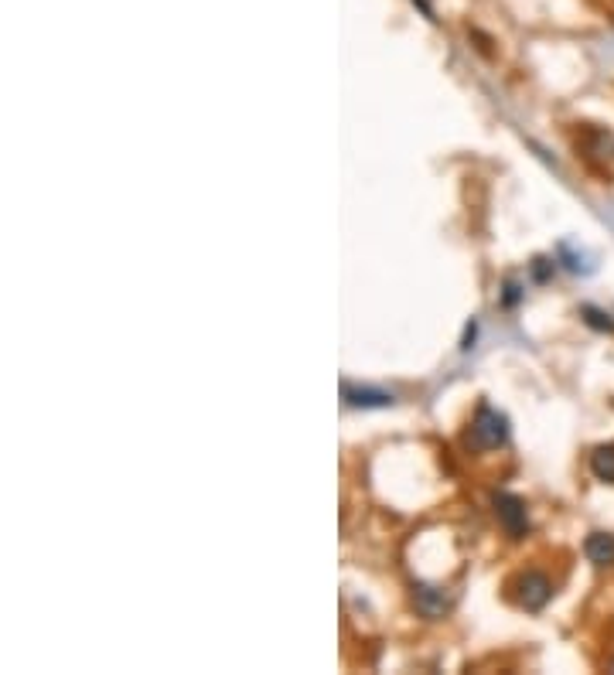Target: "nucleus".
<instances>
[{
  "instance_id": "obj_1",
  "label": "nucleus",
  "mask_w": 614,
  "mask_h": 675,
  "mask_svg": "<svg viewBox=\"0 0 614 675\" xmlns=\"http://www.w3.org/2000/svg\"><path fill=\"white\" fill-rule=\"evenodd\" d=\"M509 440V416L499 413L495 406H478L475 420H471V444L478 450H495Z\"/></svg>"
},
{
  "instance_id": "obj_2",
  "label": "nucleus",
  "mask_w": 614,
  "mask_h": 675,
  "mask_svg": "<svg viewBox=\"0 0 614 675\" xmlns=\"http://www.w3.org/2000/svg\"><path fill=\"white\" fill-rule=\"evenodd\" d=\"M495 505V515H499L502 529L509 532L512 539H522L529 532V512H526V502H522L519 495H509V491H499V495L492 498Z\"/></svg>"
},
{
  "instance_id": "obj_3",
  "label": "nucleus",
  "mask_w": 614,
  "mask_h": 675,
  "mask_svg": "<svg viewBox=\"0 0 614 675\" xmlns=\"http://www.w3.org/2000/svg\"><path fill=\"white\" fill-rule=\"evenodd\" d=\"M516 590H519V594H516L519 607H526V611H543V607L553 600V580L546 577V573H539V570L522 573L519 583H516Z\"/></svg>"
},
{
  "instance_id": "obj_4",
  "label": "nucleus",
  "mask_w": 614,
  "mask_h": 675,
  "mask_svg": "<svg viewBox=\"0 0 614 675\" xmlns=\"http://www.w3.org/2000/svg\"><path fill=\"white\" fill-rule=\"evenodd\" d=\"M342 399H345V406H359V410H379V406L393 403V393H383V389H372V386H352V382H342Z\"/></svg>"
},
{
  "instance_id": "obj_5",
  "label": "nucleus",
  "mask_w": 614,
  "mask_h": 675,
  "mask_svg": "<svg viewBox=\"0 0 614 675\" xmlns=\"http://www.w3.org/2000/svg\"><path fill=\"white\" fill-rule=\"evenodd\" d=\"M584 553L594 566H611L614 563V536L611 532H591L584 543Z\"/></svg>"
},
{
  "instance_id": "obj_6",
  "label": "nucleus",
  "mask_w": 614,
  "mask_h": 675,
  "mask_svg": "<svg viewBox=\"0 0 614 675\" xmlns=\"http://www.w3.org/2000/svg\"><path fill=\"white\" fill-rule=\"evenodd\" d=\"M413 597H417V607H420L423 618H441V614L447 611V597L437 587L417 583V587H413Z\"/></svg>"
},
{
  "instance_id": "obj_7",
  "label": "nucleus",
  "mask_w": 614,
  "mask_h": 675,
  "mask_svg": "<svg viewBox=\"0 0 614 675\" xmlns=\"http://www.w3.org/2000/svg\"><path fill=\"white\" fill-rule=\"evenodd\" d=\"M591 474L604 485H614V444L597 447L591 454Z\"/></svg>"
},
{
  "instance_id": "obj_8",
  "label": "nucleus",
  "mask_w": 614,
  "mask_h": 675,
  "mask_svg": "<svg viewBox=\"0 0 614 675\" xmlns=\"http://www.w3.org/2000/svg\"><path fill=\"white\" fill-rule=\"evenodd\" d=\"M580 318H584L587 328L601 331V335H611V331H614V318H611L608 311H601V307H594V304L580 307Z\"/></svg>"
},
{
  "instance_id": "obj_9",
  "label": "nucleus",
  "mask_w": 614,
  "mask_h": 675,
  "mask_svg": "<svg viewBox=\"0 0 614 675\" xmlns=\"http://www.w3.org/2000/svg\"><path fill=\"white\" fill-rule=\"evenodd\" d=\"M560 263L567 266L570 273H594L591 256H587V253H574V246H570V243L560 246Z\"/></svg>"
},
{
  "instance_id": "obj_10",
  "label": "nucleus",
  "mask_w": 614,
  "mask_h": 675,
  "mask_svg": "<svg viewBox=\"0 0 614 675\" xmlns=\"http://www.w3.org/2000/svg\"><path fill=\"white\" fill-rule=\"evenodd\" d=\"M553 270H557V263H550V260H536V263H533V277H536L539 283L550 277Z\"/></svg>"
},
{
  "instance_id": "obj_11",
  "label": "nucleus",
  "mask_w": 614,
  "mask_h": 675,
  "mask_svg": "<svg viewBox=\"0 0 614 675\" xmlns=\"http://www.w3.org/2000/svg\"><path fill=\"white\" fill-rule=\"evenodd\" d=\"M519 297H522V294H519V287H516V283H512V280H509V283H505V294H502V304H505V307H516V304H519Z\"/></svg>"
},
{
  "instance_id": "obj_12",
  "label": "nucleus",
  "mask_w": 614,
  "mask_h": 675,
  "mask_svg": "<svg viewBox=\"0 0 614 675\" xmlns=\"http://www.w3.org/2000/svg\"><path fill=\"white\" fill-rule=\"evenodd\" d=\"M475 335H478V324H468V331H464V341H461V352H471V345H475Z\"/></svg>"
}]
</instances>
